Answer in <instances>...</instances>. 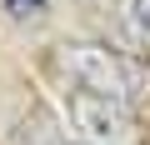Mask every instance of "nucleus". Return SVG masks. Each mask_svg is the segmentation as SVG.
<instances>
[{
	"mask_svg": "<svg viewBox=\"0 0 150 145\" xmlns=\"http://www.w3.org/2000/svg\"><path fill=\"white\" fill-rule=\"evenodd\" d=\"M60 105H65L70 135L90 140V145H125L135 135L140 115H145L125 100H110V95H95V90H80V85H60Z\"/></svg>",
	"mask_w": 150,
	"mask_h": 145,
	"instance_id": "1",
	"label": "nucleus"
},
{
	"mask_svg": "<svg viewBox=\"0 0 150 145\" xmlns=\"http://www.w3.org/2000/svg\"><path fill=\"white\" fill-rule=\"evenodd\" d=\"M45 145H90V140H75V135H70V140H45Z\"/></svg>",
	"mask_w": 150,
	"mask_h": 145,
	"instance_id": "4",
	"label": "nucleus"
},
{
	"mask_svg": "<svg viewBox=\"0 0 150 145\" xmlns=\"http://www.w3.org/2000/svg\"><path fill=\"white\" fill-rule=\"evenodd\" d=\"M120 30H125V45L135 50H150V0H120Z\"/></svg>",
	"mask_w": 150,
	"mask_h": 145,
	"instance_id": "2",
	"label": "nucleus"
},
{
	"mask_svg": "<svg viewBox=\"0 0 150 145\" xmlns=\"http://www.w3.org/2000/svg\"><path fill=\"white\" fill-rule=\"evenodd\" d=\"M0 10H5L10 25H35L50 15V0H0Z\"/></svg>",
	"mask_w": 150,
	"mask_h": 145,
	"instance_id": "3",
	"label": "nucleus"
}]
</instances>
